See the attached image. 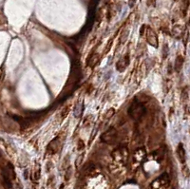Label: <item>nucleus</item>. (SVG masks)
<instances>
[{"label":"nucleus","instance_id":"nucleus-8","mask_svg":"<svg viewBox=\"0 0 190 189\" xmlns=\"http://www.w3.org/2000/svg\"><path fill=\"white\" fill-rule=\"evenodd\" d=\"M84 147H85V144H83L82 141H79V142H78V149L81 150V149H83Z\"/></svg>","mask_w":190,"mask_h":189},{"label":"nucleus","instance_id":"nucleus-7","mask_svg":"<svg viewBox=\"0 0 190 189\" xmlns=\"http://www.w3.org/2000/svg\"><path fill=\"white\" fill-rule=\"evenodd\" d=\"M83 110H84V105H83V104H81L80 108H78V107L76 106L75 110H74V114H75V116H77V117H80L81 115H82Z\"/></svg>","mask_w":190,"mask_h":189},{"label":"nucleus","instance_id":"nucleus-1","mask_svg":"<svg viewBox=\"0 0 190 189\" xmlns=\"http://www.w3.org/2000/svg\"><path fill=\"white\" fill-rule=\"evenodd\" d=\"M146 111V108L144 106V104L139 100H134L130 104L128 107V115L131 117L133 120H139L145 115Z\"/></svg>","mask_w":190,"mask_h":189},{"label":"nucleus","instance_id":"nucleus-5","mask_svg":"<svg viewBox=\"0 0 190 189\" xmlns=\"http://www.w3.org/2000/svg\"><path fill=\"white\" fill-rule=\"evenodd\" d=\"M177 154H178V157L182 163H185V147H183V144L182 142H180L178 144V147H177Z\"/></svg>","mask_w":190,"mask_h":189},{"label":"nucleus","instance_id":"nucleus-3","mask_svg":"<svg viewBox=\"0 0 190 189\" xmlns=\"http://www.w3.org/2000/svg\"><path fill=\"white\" fill-rule=\"evenodd\" d=\"M145 37L147 42L153 47L157 48L158 47V37L156 35V33L153 32V30L151 29L150 27H146L145 28Z\"/></svg>","mask_w":190,"mask_h":189},{"label":"nucleus","instance_id":"nucleus-6","mask_svg":"<svg viewBox=\"0 0 190 189\" xmlns=\"http://www.w3.org/2000/svg\"><path fill=\"white\" fill-rule=\"evenodd\" d=\"M183 65V56H178L176 58V61H175V69L177 71H180L181 69H182Z\"/></svg>","mask_w":190,"mask_h":189},{"label":"nucleus","instance_id":"nucleus-2","mask_svg":"<svg viewBox=\"0 0 190 189\" xmlns=\"http://www.w3.org/2000/svg\"><path fill=\"white\" fill-rule=\"evenodd\" d=\"M117 137V130L114 128H110L104 134L101 136V139L103 142H108V144H111L116 140Z\"/></svg>","mask_w":190,"mask_h":189},{"label":"nucleus","instance_id":"nucleus-4","mask_svg":"<svg viewBox=\"0 0 190 189\" xmlns=\"http://www.w3.org/2000/svg\"><path fill=\"white\" fill-rule=\"evenodd\" d=\"M128 64H129V58H128V55L126 54V56L121 58V59L117 62L116 69L119 71H124L127 68V66H128Z\"/></svg>","mask_w":190,"mask_h":189}]
</instances>
